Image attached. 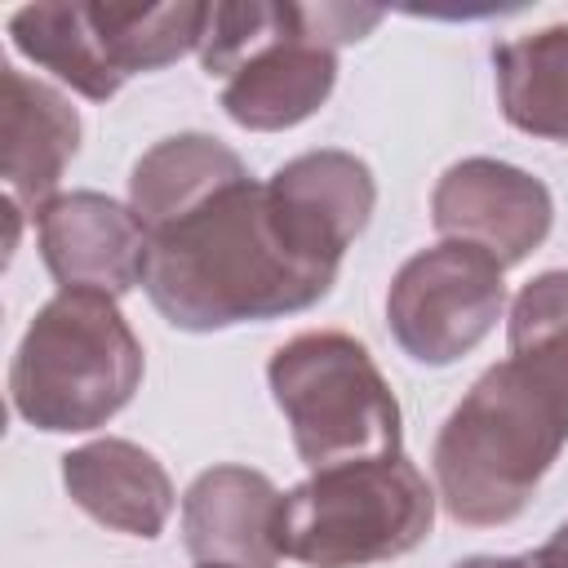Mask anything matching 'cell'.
<instances>
[{
	"mask_svg": "<svg viewBox=\"0 0 568 568\" xmlns=\"http://www.w3.org/2000/svg\"><path fill=\"white\" fill-rule=\"evenodd\" d=\"M510 355L448 413L435 439V493L457 524H510L568 444V271L510 302Z\"/></svg>",
	"mask_w": 568,
	"mask_h": 568,
	"instance_id": "6da1fadb",
	"label": "cell"
},
{
	"mask_svg": "<svg viewBox=\"0 0 568 568\" xmlns=\"http://www.w3.org/2000/svg\"><path fill=\"white\" fill-rule=\"evenodd\" d=\"M342 257L311 240L266 182H235L151 240L146 297L186 333L275 320L328 297Z\"/></svg>",
	"mask_w": 568,
	"mask_h": 568,
	"instance_id": "7a4b0ae2",
	"label": "cell"
},
{
	"mask_svg": "<svg viewBox=\"0 0 568 568\" xmlns=\"http://www.w3.org/2000/svg\"><path fill=\"white\" fill-rule=\"evenodd\" d=\"M142 382V346L115 297L62 288L18 342L9 395L40 430H93L111 422Z\"/></svg>",
	"mask_w": 568,
	"mask_h": 568,
	"instance_id": "3957f363",
	"label": "cell"
},
{
	"mask_svg": "<svg viewBox=\"0 0 568 568\" xmlns=\"http://www.w3.org/2000/svg\"><path fill=\"white\" fill-rule=\"evenodd\" d=\"M435 488L404 457L311 470L280 497V555L306 568H368L408 555L430 537Z\"/></svg>",
	"mask_w": 568,
	"mask_h": 568,
	"instance_id": "277c9868",
	"label": "cell"
},
{
	"mask_svg": "<svg viewBox=\"0 0 568 568\" xmlns=\"http://www.w3.org/2000/svg\"><path fill=\"white\" fill-rule=\"evenodd\" d=\"M266 382L311 470L399 453V404L364 342L302 333L271 355Z\"/></svg>",
	"mask_w": 568,
	"mask_h": 568,
	"instance_id": "5b68a950",
	"label": "cell"
},
{
	"mask_svg": "<svg viewBox=\"0 0 568 568\" xmlns=\"http://www.w3.org/2000/svg\"><path fill=\"white\" fill-rule=\"evenodd\" d=\"M501 262L488 253L439 240L435 248L413 253L386 293L390 337L417 364H453L475 351L506 311Z\"/></svg>",
	"mask_w": 568,
	"mask_h": 568,
	"instance_id": "8992f818",
	"label": "cell"
},
{
	"mask_svg": "<svg viewBox=\"0 0 568 568\" xmlns=\"http://www.w3.org/2000/svg\"><path fill=\"white\" fill-rule=\"evenodd\" d=\"M382 22V9L306 4V31L271 44L240 67L222 89V111L253 133L293 129L324 106L337 84V44L364 40Z\"/></svg>",
	"mask_w": 568,
	"mask_h": 568,
	"instance_id": "52a82bcc",
	"label": "cell"
},
{
	"mask_svg": "<svg viewBox=\"0 0 568 568\" xmlns=\"http://www.w3.org/2000/svg\"><path fill=\"white\" fill-rule=\"evenodd\" d=\"M430 222L444 240L470 244L501 266L524 262L555 222L550 191L506 160H462L444 169L430 195Z\"/></svg>",
	"mask_w": 568,
	"mask_h": 568,
	"instance_id": "ba28073f",
	"label": "cell"
},
{
	"mask_svg": "<svg viewBox=\"0 0 568 568\" xmlns=\"http://www.w3.org/2000/svg\"><path fill=\"white\" fill-rule=\"evenodd\" d=\"M40 253L62 288H89L120 297L146 280L151 235L133 217V209L115 204L98 191L53 195L40 213Z\"/></svg>",
	"mask_w": 568,
	"mask_h": 568,
	"instance_id": "9c48e42d",
	"label": "cell"
},
{
	"mask_svg": "<svg viewBox=\"0 0 568 568\" xmlns=\"http://www.w3.org/2000/svg\"><path fill=\"white\" fill-rule=\"evenodd\" d=\"M280 488L248 466H213L182 497V541L200 564L275 568L280 555Z\"/></svg>",
	"mask_w": 568,
	"mask_h": 568,
	"instance_id": "30bf717a",
	"label": "cell"
},
{
	"mask_svg": "<svg viewBox=\"0 0 568 568\" xmlns=\"http://www.w3.org/2000/svg\"><path fill=\"white\" fill-rule=\"evenodd\" d=\"M80 146V115L75 106L44 80H31L18 67H4V102H0V151H4V182L9 200L40 213L62 169Z\"/></svg>",
	"mask_w": 568,
	"mask_h": 568,
	"instance_id": "8fae6325",
	"label": "cell"
},
{
	"mask_svg": "<svg viewBox=\"0 0 568 568\" xmlns=\"http://www.w3.org/2000/svg\"><path fill=\"white\" fill-rule=\"evenodd\" d=\"M62 484L84 515L129 537H160L173 515L169 470L129 439H93L67 453Z\"/></svg>",
	"mask_w": 568,
	"mask_h": 568,
	"instance_id": "7c38bea8",
	"label": "cell"
},
{
	"mask_svg": "<svg viewBox=\"0 0 568 568\" xmlns=\"http://www.w3.org/2000/svg\"><path fill=\"white\" fill-rule=\"evenodd\" d=\"M244 178H248L244 160L226 142H217L209 133H178V138L155 142L133 164L129 209L155 240Z\"/></svg>",
	"mask_w": 568,
	"mask_h": 568,
	"instance_id": "4fadbf2b",
	"label": "cell"
},
{
	"mask_svg": "<svg viewBox=\"0 0 568 568\" xmlns=\"http://www.w3.org/2000/svg\"><path fill=\"white\" fill-rule=\"evenodd\" d=\"M266 186L284 204V213L337 257L355 244V235L368 226V213L377 204L368 164L346 151H306L284 169H275Z\"/></svg>",
	"mask_w": 568,
	"mask_h": 568,
	"instance_id": "5bb4252c",
	"label": "cell"
},
{
	"mask_svg": "<svg viewBox=\"0 0 568 568\" xmlns=\"http://www.w3.org/2000/svg\"><path fill=\"white\" fill-rule=\"evenodd\" d=\"M9 36L18 53H27L36 67L53 71L62 84H71L93 102H106L124 84L89 4H62V0L27 4L9 18Z\"/></svg>",
	"mask_w": 568,
	"mask_h": 568,
	"instance_id": "9a60e30c",
	"label": "cell"
},
{
	"mask_svg": "<svg viewBox=\"0 0 568 568\" xmlns=\"http://www.w3.org/2000/svg\"><path fill=\"white\" fill-rule=\"evenodd\" d=\"M497 102L532 138L568 146V27H541L493 53Z\"/></svg>",
	"mask_w": 568,
	"mask_h": 568,
	"instance_id": "2e32d148",
	"label": "cell"
},
{
	"mask_svg": "<svg viewBox=\"0 0 568 568\" xmlns=\"http://www.w3.org/2000/svg\"><path fill=\"white\" fill-rule=\"evenodd\" d=\"M120 75L160 71L182 53H200L209 4H89Z\"/></svg>",
	"mask_w": 568,
	"mask_h": 568,
	"instance_id": "e0dca14e",
	"label": "cell"
},
{
	"mask_svg": "<svg viewBox=\"0 0 568 568\" xmlns=\"http://www.w3.org/2000/svg\"><path fill=\"white\" fill-rule=\"evenodd\" d=\"M306 31V4H209L200 62L209 75L231 80L240 67H248L271 44Z\"/></svg>",
	"mask_w": 568,
	"mask_h": 568,
	"instance_id": "ac0fdd59",
	"label": "cell"
},
{
	"mask_svg": "<svg viewBox=\"0 0 568 568\" xmlns=\"http://www.w3.org/2000/svg\"><path fill=\"white\" fill-rule=\"evenodd\" d=\"M537 564H541V568H568V524H559L555 537L537 550Z\"/></svg>",
	"mask_w": 568,
	"mask_h": 568,
	"instance_id": "d6986e66",
	"label": "cell"
},
{
	"mask_svg": "<svg viewBox=\"0 0 568 568\" xmlns=\"http://www.w3.org/2000/svg\"><path fill=\"white\" fill-rule=\"evenodd\" d=\"M457 568H541L537 555H475Z\"/></svg>",
	"mask_w": 568,
	"mask_h": 568,
	"instance_id": "ffe728a7",
	"label": "cell"
},
{
	"mask_svg": "<svg viewBox=\"0 0 568 568\" xmlns=\"http://www.w3.org/2000/svg\"><path fill=\"white\" fill-rule=\"evenodd\" d=\"M200 568H222V564H200Z\"/></svg>",
	"mask_w": 568,
	"mask_h": 568,
	"instance_id": "44dd1931",
	"label": "cell"
}]
</instances>
